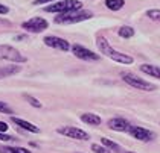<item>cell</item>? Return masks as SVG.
I'll list each match as a JSON object with an SVG mask.
<instances>
[{
  "label": "cell",
  "instance_id": "6da1fadb",
  "mask_svg": "<svg viewBox=\"0 0 160 153\" xmlns=\"http://www.w3.org/2000/svg\"><path fill=\"white\" fill-rule=\"evenodd\" d=\"M96 46H98V49H99V52H101V53H104L105 56H108V58H110L111 61H114V62L125 64V65L133 64V58H131L130 55H127V53H121V52L114 50V49L110 46V43H108L104 36H96Z\"/></svg>",
  "mask_w": 160,
  "mask_h": 153
},
{
  "label": "cell",
  "instance_id": "7a4b0ae2",
  "mask_svg": "<svg viewBox=\"0 0 160 153\" xmlns=\"http://www.w3.org/2000/svg\"><path fill=\"white\" fill-rule=\"evenodd\" d=\"M93 17L92 11H70V12H62L58 14V17H55V23H61V24H73V23H81L90 20Z\"/></svg>",
  "mask_w": 160,
  "mask_h": 153
},
{
  "label": "cell",
  "instance_id": "3957f363",
  "mask_svg": "<svg viewBox=\"0 0 160 153\" xmlns=\"http://www.w3.org/2000/svg\"><path fill=\"white\" fill-rule=\"evenodd\" d=\"M82 8V3L79 0H62V2H57L53 5H49L44 8L46 12H55V14H62V12H70V11H78Z\"/></svg>",
  "mask_w": 160,
  "mask_h": 153
},
{
  "label": "cell",
  "instance_id": "277c9868",
  "mask_svg": "<svg viewBox=\"0 0 160 153\" xmlns=\"http://www.w3.org/2000/svg\"><path fill=\"white\" fill-rule=\"evenodd\" d=\"M122 81L125 83H128L130 86L136 88V90H140V91H154L156 90V85L143 81L142 77L136 76L133 73H122Z\"/></svg>",
  "mask_w": 160,
  "mask_h": 153
},
{
  "label": "cell",
  "instance_id": "5b68a950",
  "mask_svg": "<svg viewBox=\"0 0 160 153\" xmlns=\"http://www.w3.org/2000/svg\"><path fill=\"white\" fill-rule=\"evenodd\" d=\"M0 61H8L14 64H23L26 62V58L12 46L0 44Z\"/></svg>",
  "mask_w": 160,
  "mask_h": 153
},
{
  "label": "cell",
  "instance_id": "8992f818",
  "mask_svg": "<svg viewBox=\"0 0 160 153\" xmlns=\"http://www.w3.org/2000/svg\"><path fill=\"white\" fill-rule=\"evenodd\" d=\"M48 27H49L48 20H44L41 17H32L28 21L22 23V29H25L28 32H32V34H40V32L46 30Z\"/></svg>",
  "mask_w": 160,
  "mask_h": 153
},
{
  "label": "cell",
  "instance_id": "52a82bcc",
  "mask_svg": "<svg viewBox=\"0 0 160 153\" xmlns=\"http://www.w3.org/2000/svg\"><path fill=\"white\" fill-rule=\"evenodd\" d=\"M57 133L64 135L66 138H72V140H78V141H86L88 140V133L84 132L82 129H78L73 126H62L57 129Z\"/></svg>",
  "mask_w": 160,
  "mask_h": 153
},
{
  "label": "cell",
  "instance_id": "ba28073f",
  "mask_svg": "<svg viewBox=\"0 0 160 153\" xmlns=\"http://www.w3.org/2000/svg\"><path fill=\"white\" fill-rule=\"evenodd\" d=\"M70 50H72V53H73L78 59H82V61H99L98 53L92 52L90 49L84 47V46H81V44H73V46H70Z\"/></svg>",
  "mask_w": 160,
  "mask_h": 153
},
{
  "label": "cell",
  "instance_id": "9c48e42d",
  "mask_svg": "<svg viewBox=\"0 0 160 153\" xmlns=\"http://www.w3.org/2000/svg\"><path fill=\"white\" fill-rule=\"evenodd\" d=\"M130 135L134 138V140H137V141H151V140H154V132H151V130L145 129V128H140V126H131L130 128Z\"/></svg>",
  "mask_w": 160,
  "mask_h": 153
},
{
  "label": "cell",
  "instance_id": "30bf717a",
  "mask_svg": "<svg viewBox=\"0 0 160 153\" xmlns=\"http://www.w3.org/2000/svg\"><path fill=\"white\" fill-rule=\"evenodd\" d=\"M43 41H44L46 46H49L52 49H57V50H61V52H69L70 50L69 41H66L64 38H60V36L49 35V36H46Z\"/></svg>",
  "mask_w": 160,
  "mask_h": 153
},
{
  "label": "cell",
  "instance_id": "8fae6325",
  "mask_svg": "<svg viewBox=\"0 0 160 153\" xmlns=\"http://www.w3.org/2000/svg\"><path fill=\"white\" fill-rule=\"evenodd\" d=\"M108 128L111 130H114V132H128L130 128H131V124L125 120V118H121V117H114L108 120Z\"/></svg>",
  "mask_w": 160,
  "mask_h": 153
},
{
  "label": "cell",
  "instance_id": "7c38bea8",
  "mask_svg": "<svg viewBox=\"0 0 160 153\" xmlns=\"http://www.w3.org/2000/svg\"><path fill=\"white\" fill-rule=\"evenodd\" d=\"M11 121H12L14 124L20 126L22 129H25V130H28V132H31V133H40V128H38V126L32 124V123H29V121H26V120H23V118L11 117Z\"/></svg>",
  "mask_w": 160,
  "mask_h": 153
},
{
  "label": "cell",
  "instance_id": "4fadbf2b",
  "mask_svg": "<svg viewBox=\"0 0 160 153\" xmlns=\"http://www.w3.org/2000/svg\"><path fill=\"white\" fill-rule=\"evenodd\" d=\"M81 121H84L86 124H90V126H99L101 124V117L96 115V114H92V112H84L81 114Z\"/></svg>",
  "mask_w": 160,
  "mask_h": 153
},
{
  "label": "cell",
  "instance_id": "5bb4252c",
  "mask_svg": "<svg viewBox=\"0 0 160 153\" xmlns=\"http://www.w3.org/2000/svg\"><path fill=\"white\" fill-rule=\"evenodd\" d=\"M140 71H143L145 74L151 76V77H157V79H160V67H157V65L142 64V65H140Z\"/></svg>",
  "mask_w": 160,
  "mask_h": 153
},
{
  "label": "cell",
  "instance_id": "9a60e30c",
  "mask_svg": "<svg viewBox=\"0 0 160 153\" xmlns=\"http://www.w3.org/2000/svg\"><path fill=\"white\" fill-rule=\"evenodd\" d=\"M20 71H22V67H18V65L2 67V68H0V79H3V77H9V76L17 74V73H20Z\"/></svg>",
  "mask_w": 160,
  "mask_h": 153
},
{
  "label": "cell",
  "instance_id": "2e32d148",
  "mask_svg": "<svg viewBox=\"0 0 160 153\" xmlns=\"http://www.w3.org/2000/svg\"><path fill=\"white\" fill-rule=\"evenodd\" d=\"M0 153H32L25 147H17V146H0Z\"/></svg>",
  "mask_w": 160,
  "mask_h": 153
},
{
  "label": "cell",
  "instance_id": "e0dca14e",
  "mask_svg": "<svg viewBox=\"0 0 160 153\" xmlns=\"http://www.w3.org/2000/svg\"><path fill=\"white\" fill-rule=\"evenodd\" d=\"M101 142H102V146L104 147H107L110 152H116V153H122V147L119 146V144H116V142L110 141L108 138H101Z\"/></svg>",
  "mask_w": 160,
  "mask_h": 153
},
{
  "label": "cell",
  "instance_id": "ac0fdd59",
  "mask_svg": "<svg viewBox=\"0 0 160 153\" xmlns=\"http://www.w3.org/2000/svg\"><path fill=\"white\" fill-rule=\"evenodd\" d=\"M125 0H105V6L110 11H119L121 8H123Z\"/></svg>",
  "mask_w": 160,
  "mask_h": 153
},
{
  "label": "cell",
  "instance_id": "d6986e66",
  "mask_svg": "<svg viewBox=\"0 0 160 153\" xmlns=\"http://www.w3.org/2000/svg\"><path fill=\"white\" fill-rule=\"evenodd\" d=\"M119 35L122 36V38H131V36L134 35V29L130 27V26H122L119 29Z\"/></svg>",
  "mask_w": 160,
  "mask_h": 153
},
{
  "label": "cell",
  "instance_id": "ffe728a7",
  "mask_svg": "<svg viewBox=\"0 0 160 153\" xmlns=\"http://www.w3.org/2000/svg\"><path fill=\"white\" fill-rule=\"evenodd\" d=\"M25 99L29 102V105L31 106H34V108H41V102L38 100V99H35V97H32L31 94H25Z\"/></svg>",
  "mask_w": 160,
  "mask_h": 153
},
{
  "label": "cell",
  "instance_id": "44dd1931",
  "mask_svg": "<svg viewBox=\"0 0 160 153\" xmlns=\"http://www.w3.org/2000/svg\"><path fill=\"white\" fill-rule=\"evenodd\" d=\"M147 17L160 23V9H149V11H147Z\"/></svg>",
  "mask_w": 160,
  "mask_h": 153
},
{
  "label": "cell",
  "instance_id": "7402d4cb",
  "mask_svg": "<svg viewBox=\"0 0 160 153\" xmlns=\"http://www.w3.org/2000/svg\"><path fill=\"white\" fill-rule=\"evenodd\" d=\"M0 112H2V114H8V115H11V114H12V108L8 105L6 102H2V100H0Z\"/></svg>",
  "mask_w": 160,
  "mask_h": 153
},
{
  "label": "cell",
  "instance_id": "603a6c76",
  "mask_svg": "<svg viewBox=\"0 0 160 153\" xmlns=\"http://www.w3.org/2000/svg\"><path fill=\"white\" fill-rule=\"evenodd\" d=\"M92 150L95 153H111L107 147H104V146H99V144H92Z\"/></svg>",
  "mask_w": 160,
  "mask_h": 153
},
{
  "label": "cell",
  "instance_id": "cb8c5ba5",
  "mask_svg": "<svg viewBox=\"0 0 160 153\" xmlns=\"http://www.w3.org/2000/svg\"><path fill=\"white\" fill-rule=\"evenodd\" d=\"M0 141H5V142H12L15 141V138L11 137V135H6V133H3V132H0Z\"/></svg>",
  "mask_w": 160,
  "mask_h": 153
},
{
  "label": "cell",
  "instance_id": "d4e9b609",
  "mask_svg": "<svg viewBox=\"0 0 160 153\" xmlns=\"http://www.w3.org/2000/svg\"><path fill=\"white\" fill-rule=\"evenodd\" d=\"M8 129H9V126H8L5 121H0V132L5 133V132H8Z\"/></svg>",
  "mask_w": 160,
  "mask_h": 153
},
{
  "label": "cell",
  "instance_id": "484cf974",
  "mask_svg": "<svg viewBox=\"0 0 160 153\" xmlns=\"http://www.w3.org/2000/svg\"><path fill=\"white\" fill-rule=\"evenodd\" d=\"M8 12H9V8L0 3V15H5V14H8Z\"/></svg>",
  "mask_w": 160,
  "mask_h": 153
},
{
  "label": "cell",
  "instance_id": "4316f807",
  "mask_svg": "<svg viewBox=\"0 0 160 153\" xmlns=\"http://www.w3.org/2000/svg\"><path fill=\"white\" fill-rule=\"evenodd\" d=\"M49 2H55V0H35L34 5H44V3H49Z\"/></svg>",
  "mask_w": 160,
  "mask_h": 153
},
{
  "label": "cell",
  "instance_id": "83f0119b",
  "mask_svg": "<svg viewBox=\"0 0 160 153\" xmlns=\"http://www.w3.org/2000/svg\"><path fill=\"white\" fill-rule=\"evenodd\" d=\"M0 26H11V21H8V20H3V18H0Z\"/></svg>",
  "mask_w": 160,
  "mask_h": 153
},
{
  "label": "cell",
  "instance_id": "f1b7e54d",
  "mask_svg": "<svg viewBox=\"0 0 160 153\" xmlns=\"http://www.w3.org/2000/svg\"><path fill=\"white\" fill-rule=\"evenodd\" d=\"M22 39H28V36L26 35H17L15 36V41H22Z\"/></svg>",
  "mask_w": 160,
  "mask_h": 153
},
{
  "label": "cell",
  "instance_id": "f546056e",
  "mask_svg": "<svg viewBox=\"0 0 160 153\" xmlns=\"http://www.w3.org/2000/svg\"><path fill=\"white\" fill-rule=\"evenodd\" d=\"M122 153H134V152H122Z\"/></svg>",
  "mask_w": 160,
  "mask_h": 153
}]
</instances>
